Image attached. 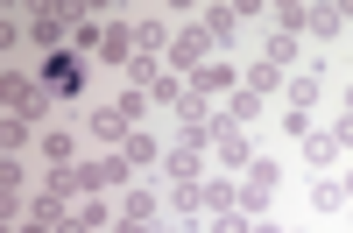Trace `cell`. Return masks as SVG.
I'll list each match as a JSON object with an SVG mask.
<instances>
[{
	"mask_svg": "<svg viewBox=\"0 0 353 233\" xmlns=\"http://www.w3.org/2000/svg\"><path fill=\"white\" fill-rule=\"evenodd\" d=\"M276 191H283V163L254 156V163H248V177H241V212H248V219H269Z\"/></svg>",
	"mask_w": 353,
	"mask_h": 233,
	"instance_id": "6da1fadb",
	"label": "cell"
},
{
	"mask_svg": "<svg viewBox=\"0 0 353 233\" xmlns=\"http://www.w3.org/2000/svg\"><path fill=\"white\" fill-rule=\"evenodd\" d=\"M36 78L50 85L57 99H78V92H85V78H92V64H85L78 50H50L43 64H36Z\"/></svg>",
	"mask_w": 353,
	"mask_h": 233,
	"instance_id": "7a4b0ae2",
	"label": "cell"
},
{
	"mask_svg": "<svg viewBox=\"0 0 353 233\" xmlns=\"http://www.w3.org/2000/svg\"><path fill=\"white\" fill-rule=\"evenodd\" d=\"M163 64H170L176 78H184V85H191V71H198V64H212V36H205L198 21H184V28H176V43H170V57H163Z\"/></svg>",
	"mask_w": 353,
	"mask_h": 233,
	"instance_id": "3957f363",
	"label": "cell"
},
{
	"mask_svg": "<svg viewBox=\"0 0 353 233\" xmlns=\"http://www.w3.org/2000/svg\"><path fill=\"white\" fill-rule=\"evenodd\" d=\"M318 99H325V57H311V64L290 71V85H283V113H311Z\"/></svg>",
	"mask_w": 353,
	"mask_h": 233,
	"instance_id": "277c9868",
	"label": "cell"
},
{
	"mask_svg": "<svg viewBox=\"0 0 353 233\" xmlns=\"http://www.w3.org/2000/svg\"><path fill=\"white\" fill-rule=\"evenodd\" d=\"M64 36H71V8H64V0H43V8L28 14V43L50 57V50H64Z\"/></svg>",
	"mask_w": 353,
	"mask_h": 233,
	"instance_id": "5b68a950",
	"label": "cell"
},
{
	"mask_svg": "<svg viewBox=\"0 0 353 233\" xmlns=\"http://www.w3.org/2000/svg\"><path fill=\"white\" fill-rule=\"evenodd\" d=\"M85 134H92L99 149H128V134H134V121H128V113H121V106L106 99V106H92V113H85Z\"/></svg>",
	"mask_w": 353,
	"mask_h": 233,
	"instance_id": "8992f818",
	"label": "cell"
},
{
	"mask_svg": "<svg viewBox=\"0 0 353 233\" xmlns=\"http://www.w3.org/2000/svg\"><path fill=\"white\" fill-rule=\"evenodd\" d=\"M241 0H219V8H205L198 14V28H205V36H212V50H233V43H241Z\"/></svg>",
	"mask_w": 353,
	"mask_h": 233,
	"instance_id": "52a82bcc",
	"label": "cell"
},
{
	"mask_svg": "<svg viewBox=\"0 0 353 233\" xmlns=\"http://www.w3.org/2000/svg\"><path fill=\"white\" fill-rule=\"evenodd\" d=\"M113 219H121V205H106V198H78L71 219L57 226V233H113Z\"/></svg>",
	"mask_w": 353,
	"mask_h": 233,
	"instance_id": "ba28073f",
	"label": "cell"
},
{
	"mask_svg": "<svg viewBox=\"0 0 353 233\" xmlns=\"http://www.w3.org/2000/svg\"><path fill=\"white\" fill-rule=\"evenodd\" d=\"M191 92H198V99H233V92H241V71L212 57V64H198V71H191Z\"/></svg>",
	"mask_w": 353,
	"mask_h": 233,
	"instance_id": "9c48e42d",
	"label": "cell"
},
{
	"mask_svg": "<svg viewBox=\"0 0 353 233\" xmlns=\"http://www.w3.org/2000/svg\"><path fill=\"white\" fill-rule=\"evenodd\" d=\"M163 177H170V184H205V149L170 141V149H163Z\"/></svg>",
	"mask_w": 353,
	"mask_h": 233,
	"instance_id": "30bf717a",
	"label": "cell"
},
{
	"mask_svg": "<svg viewBox=\"0 0 353 233\" xmlns=\"http://www.w3.org/2000/svg\"><path fill=\"white\" fill-rule=\"evenodd\" d=\"M121 219H134V226H163V191H156V184H128V191H121Z\"/></svg>",
	"mask_w": 353,
	"mask_h": 233,
	"instance_id": "8fae6325",
	"label": "cell"
},
{
	"mask_svg": "<svg viewBox=\"0 0 353 233\" xmlns=\"http://www.w3.org/2000/svg\"><path fill=\"white\" fill-rule=\"evenodd\" d=\"M219 121H226V113H219ZM212 156H219L226 170H248V163H254V141H248V128H233V121H226V128H219V141H212Z\"/></svg>",
	"mask_w": 353,
	"mask_h": 233,
	"instance_id": "7c38bea8",
	"label": "cell"
},
{
	"mask_svg": "<svg viewBox=\"0 0 353 233\" xmlns=\"http://www.w3.org/2000/svg\"><path fill=\"white\" fill-rule=\"evenodd\" d=\"M36 156H43V170H64V163H78V141H71V128H43L36 134Z\"/></svg>",
	"mask_w": 353,
	"mask_h": 233,
	"instance_id": "4fadbf2b",
	"label": "cell"
},
{
	"mask_svg": "<svg viewBox=\"0 0 353 233\" xmlns=\"http://www.w3.org/2000/svg\"><path fill=\"white\" fill-rule=\"evenodd\" d=\"M297 149H304V163L318 170V177H325V170H332V163L346 156V149H339V134H332V128H311V134L297 141Z\"/></svg>",
	"mask_w": 353,
	"mask_h": 233,
	"instance_id": "5bb4252c",
	"label": "cell"
},
{
	"mask_svg": "<svg viewBox=\"0 0 353 233\" xmlns=\"http://www.w3.org/2000/svg\"><path fill=\"white\" fill-rule=\"evenodd\" d=\"M28 219L64 226V219H71V198H64V191H50V184H36V191H28Z\"/></svg>",
	"mask_w": 353,
	"mask_h": 233,
	"instance_id": "9a60e30c",
	"label": "cell"
},
{
	"mask_svg": "<svg viewBox=\"0 0 353 233\" xmlns=\"http://www.w3.org/2000/svg\"><path fill=\"white\" fill-rule=\"evenodd\" d=\"M170 43H176V28H170V21H134V57H156V64H163Z\"/></svg>",
	"mask_w": 353,
	"mask_h": 233,
	"instance_id": "2e32d148",
	"label": "cell"
},
{
	"mask_svg": "<svg viewBox=\"0 0 353 233\" xmlns=\"http://www.w3.org/2000/svg\"><path fill=\"white\" fill-rule=\"evenodd\" d=\"M311 212H346L353 205V198H346V177H332V170H325V177H311Z\"/></svg>",
	"mask_w": 353,
	"mask_h": 233,
	"instance_id": "e0dca14e",
	"label": "cell"
},
{
	"mask_svg": "<svg viewBox=\"0 0 353 233\" xmlns=\"http://www.w3.org/2000/svg\"><path fill=\"white\" fill-rule=\"evenodd\" d=\"M241 85H248V92H254V99H276V92H283V85H290V71H276V64H269V57H261V64H248V71H241Z\"/></svg>",
	"mask_w": 353,
	"mask_h": 233,
	"instance_id": "ac0fdd59",
	"label": "cell"
},
{
	"mask_svg": "<svg viewBox=\"0 0 353 233\" xmlns=\"http://www.w3.org/2000/svg\"><path fill=\"white\" fill-rule=\"evenodd\" d=\"M304 36H311V43H339V36H346V8H332V0H325V8H311Z\"/></svg>",
	"mask_w": 353,
	"mask_h": 233,
	"instance_id": "d6986e66",
	"label": "cell"
},
{
	"mask_svg": "<svg viewBox=\"0 0 353 233\" xmlns=\"http://www.w3.org/2000/svg\"><path fill=\"white\" fill-rule=\"evenodd\" d=\"M219 212H241V184L233 177H205V219H219Z\"/></svg>",
	"mask_w": 353,
	"mask_h": 233,
	"instance_id": "ffe728a7",
	"label": "cell"
},
{
	"mask_svg": "<svg viewBox=\"0 0 353 233\" xmlns=\"http://www.w3.org/2000/svg\"><path fill=\"white\" fill-rule=\"evenodd\" d=\"M99 57L128 71V64H134V28H128V21H106V43H99Z\"/></svg>",
	"mask_w": 353,
	"mask_h": 233,
	"instance_id": "44dd1931",
	"label": "cell"
},
{
	"mask_svg": "<svg viewBox=\"0 0 353 233\" xmlns=\"http://www.w3.org/2000/svg\"><path fill=\"white\" fill-rule=\"evenodd\" d=\"M219 113H226V121H233V128H254V121H261V113H269V99H254V92H248V85H241V92H233V99H226Z\"/></svg>",
	"mask_w": 353,
	"mask_h": 233,
	"instance_id": "7402d4cb",
	"label": "cell"
},
{
	"mask_svg": "<svg viewBox=\"0 0 353 233\" xmlns=\"http://www.w3.org/2000/svg\"><path fill=\"white\" fill-rule=\"evenodd\" d=\"M128 163H134V170H163V141H156L149 128H134V134H128Z\"/></svg>",
	"mask_w": 353,
	"mask_h": 233,
	"instance_id": "603a6c76",
	"label": "cell"
},
{
	"mask_svg": "<svg viewBox=\"0 0 353 233\" xmlns=\"http://www.w3.org/2000/svg\"><path fill=\"white\" fill-rule=\"evenodd\" d=\"M304 21H311V8H297V0H276V8H269L276 36H304Z\"/></svg>",
	"mask_w": 353,
	"mask_h": 233,
	"instance_id": "cb8c5ba5",
	"label": "cell"
},
{
	"mask_svg": "<svg viewBox=\"0 0 353 233\" xmlns=\"http://www.w3.org/2000/svg\"><path fill=\"white\" fill-rule=\"evenodd\" d=\"M261 57H269L276 71H297V36H276V28H269V43H261Z\"/></svg>",
	"mask_w": 353,
	"mask_h": 233,
	"instance_id": "d4e9b609",
	"label": "cell"
},
{
	"mask_svg": "<svg viewBox=\"0 0 353 233\" xmlns=\"http://www.w3.org/2000/svg\"><path fill=\"white\" fill-rule=\"evenodd\" d=\"M184 92H191V85L176 78V71H163V78L149 85V106H170V113H176V99H184Z\"/></svg>",
	"mask_w": 353,
	"mask_h": 233,
	"instance_id": "484cf974",
	"label": "cell"
},
{
	"mask_svg": "<svg viewBox=\"0 0 353 233\" xmlns=\"http://www.w3.org/2000/svg\"><path fill=\"white\" fill-rule=\"evenodd\" d=\"M43 128H28V121H14V113H8V121H0V141H8V156H21L28 149V141H36Z\"/></svg>",
	"mask_w": 353,
	"mask_h": 233,
	"instance_id": "4316f807",
	"label": "cell"
},
{
	"mask_svg": "<svg viewBox=\"0 0 353 233\" xmlns=\"http://www.w3.org/2000/svg\"><path fill=\"white\" fill-rule=\"evenodd\" d=\"M156 78H163V64H156V57H134V64H128V85H141V92H149Z\"/></svg>",
	"mask_w": 353,
	"mask_h": 233,
	"instance_id": "83f0119b",
	"label": "cell"
},
{
	"mask_svg": "<svg viewBox=\"0 0 353 233\" xmlns=\"http://www.w3.org/2000/svg\"><path fill=\"white\" fill-rule=\"evenodd\" d=\"M113 106H121V113H128V121L141 128V113H149V92H141V85H128V92H121V99H113Z\"/></svg>",
	"mask_w": 353,
	"mask_h": 233,
	"instance_id": "f1b7e54d",
	"label": "cell"
},
{
	"mask_svg": "<svg viewBox=\"0 0 353 233\" xmlns=\"http://www.w3.org/2000/svg\"><path fill=\"white\" fill-rule=\"evenodd\" d=\"M205 233H248V212H219V219H205Z\"/></svg>",
	"mask_w": 353,
	"mask_h": 233,
	"instance_id": "f546056e",
	"label": "cell"
},
{
	"mask_svg": "<svg viewBox=\"0 0 353 233\" xmlns=\"http://www.w3.org/2000/svg\"><path fill=\"white\" fill-rule=\"evenodd\" d=\"M332 134H339V149H353V113H339V121H332Z\"/></svg>",
	"mask_w": 353,
	"mask_h": 233,
	"instance_id": "4dcf8cb0",
	"label": "cell"
},
{
	"mask_svg": "<svg viewBox=\"0 0 353 233\" xmlns=\"http://www.w3.org/2000/svg\"><path fill=\"white\" fill-rule=\"evenodd\" d=\"M248 233H290V226H276V219H248Z\"/></svg>",
	"mask_w": 353,
	"mask_h": 233,
	"instance_id": "1f68e13d",
	"label": "cell"
},
{
	"mask_svg": "<svg viewBox=\"0 0 353 233\" xmlns=\"http://www.w3.org/2000/svg\"><path fill=\"white\" fill-rule=\"evenodd\" d=\"M21 233H57V226H43V219H21Z\"/></svg>",
	"mask_w": 353,
	"mask_h": 233,
	"instance_id": "d6a6232c",
	"label": "cell"
},
{
	"mask_svg": "<svg viewBox=\"0 0 353 233\" xmlns=\"http://www.w3.org/2000/svg\"><path fill=\"white\" fill-rule=\"evenodd\" d=\"M156 233H191V226H176V219H163V226H156Z\"/></svg>",
	"mask_w": 353,
	"mask_h": 233,
	"instance_id": "836d02e7",
	"label": "cell"
},
{
	"mask_svg": "<svg viewBox=\"0 0 353 233\" xmlns=\"http://www.w3.org/2000/svg\"><path fill=\"white\" fill-rule=\"evenodd\" d=\"M346 198H353V177H346Z\"/></svg>",
	"mask_w": 353,
	"mask_h": 233,
	"instance_id": "e575fe53",
	"label": "cell"
}]
</instances>
